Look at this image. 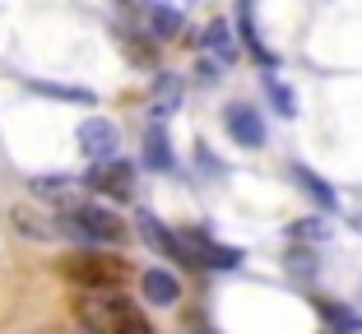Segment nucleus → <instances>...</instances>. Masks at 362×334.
<instances>
[{
  "label": "nucleus",
  "mask_w": 362,
  "mask_h": 334,
  "mask_svg": "<svg viewBox=\"0 0 362 334\" xmlns=\"http://www.w3.org/2000/svg\"><path fill=\"white\" fill-rule=\"evenodd\" d=\"M75 311L88 334H153L144 311L130 297H121V292H84Z\"/></svg>",
  "instance_id": "f257e3e1"
},
{
  "label": "nucleus",
  "mask_w": 362,
  "mask_h": 334,
  "mask_svg": "<svg viewBox=\"0 0 362 334\" xmlns=\"http://www.w3.org/2000/svg\"><path fill=\"white\" fill-rule=\"evenodd\" d=\"M56 232H65V237H75V241H88V246H117L126 237V223L103 205H75L61 214Z\"/></svg>",
  "instance_id": "f03ea898"
},
{
  "label": "nucleus",
  "mask_w": 362,
  "mask_h": 334,
  "mask_svg": "<svg viewBox=\"0 0 362 334\" xmlns=\"http://www.w3.org/2000/svg\"><path fill=\"white\" fill-rule=\"evenodd\" d=\"M65 279H75L84 292H117L126 283V260L103 256V251H75L61 260Z\"/></svg>",
  "instance_id": "7ed1b4c3"
},
{
  "label": "nucleus",
  "mask_w": 362,
  "mask_h": 334,
  "mask_svg": "<svg viewBox=\"0 0 362 334\" xmlns=\"http://www.w3.org/2000/svg\"><path fill=\"white\" fill-rule=\"evenodd\" d=\"M84 186L93 195H112V200H130L135 191V167L126 158H112V162H93L84 172Z\"/></svg>",
  "instance_id": "20e7f679"
},
{
  "label": "nucleus",
  "mask_w": 362,
  "mask_h": 334,
  "mask_svg": "<svg viewBox=\"0 0 362 334\" xmlns=\"http://www.w3.org/2000/svg\"><path fill=\"white\" fill-rule=\"evenodd\" d=\"M186 251H191V260L195 265H204V270H237L246 260V251H237V246H223V241H214L209 232H200V227H191L186 232Z\"/></svg>",
  "instance_id": "39448f33"
},
{
  "label": "nucleus",
  "mask_w": 362,
  "mask_h": 334,
  "mask_svg": "<svg viewBox=\"0 0 362 334\" xmlns=\"http://www.w3.org/2000/svg\"><path fill=\"white\" fill-rule=\"evenodd\" d=\"M223 126L242 149H265V117L251 102H228L223 107Z\"/></svg>",
  "instance_id": "423d86ee"
},
{
  "label": "nucleus",
  "mask_w": 362,
  "mask_h": 334,
  "mask_svg": "<svg viewBox=\"0 0 362 334\" xmlns=\"http://www.w3.org/2000/svg\"><path fill=\"white\" fill-rule=\"evenodd\" d=\"M79 149L93 162H112L117 149H121V130L107 117H88V121H79Z\"/></svg>",
  "instance_id": "0eeeda50"
},
{
  "label": "nucleus",
  "mask_w": 362,
  "mask_h": 334,
  "mask_svg": "<svg viewBox=\"0 0 362 334\" xmlns=\"http://www.w3.org/2000/svg\"><path fill=\"white\" fill-rule=\"evenodd\" d=\"M135 223H139V237L149 241L158 256H168V260H177V265H191V270H195V260H191V251H186V241H181L177 232H168V227H163L158 218L149 214V209H139Z\"/></svg>",
  "instance_id": "6e6552de"
},
{
  "label": "nucleus",
  "mask_w": 362,
  "mask_h": 334,
  "mask_svg": "<svg viewBox=\"0 0 362 334\" xmlns=\"http://www.w3.org/2000/svg\"><path fill=\"white\" fill-rule=\"evenodd\" d=\"M237 32H242L246 52L256 56L260 70H279V56L265 47V37H260V28H256V10H251V5H237Z\"/></svg>",
  "instance_id": "1a4fd4ad"
},
{
  "label": "nucleus",
  "mask_w": 362,
  "mask_h": 334,
  "mask_svg": "<svg viewBox=\"0 0 362 334\" xmlns=\"http://www.w3.org/2000/svg\"><path fill=\"white\" fill-rule=\"evenodd\" d=\"M139 292H144L153 306H177L181 302V279L168 274V270H144L139 274Z\"/></svg>",
  "instance_id": "9d476101"
},
{
  "label": "nucleus",
  "mask_w": 362,
  "mask_h": 334,
  "mask_svg": "<svg viewBox=\"0 0 362 334\" xmlns=\"http://www.w3.org/2000/svg\"><path fill=\"white\" fill-rule=\"evenodd\" d=\"M293 181H298L302 191H307L311 200H316V205L325 209V214H334V209H339V195H334V186L325 181V177H320V172H311L307 162H293Z\"/></svg>",
  "instance_id": "9b49d317"
},
{
  "label": "nucleus",
  "mask_w": 362,
  "mask_h": 334,
  "mask_svg": "<svg viewBox=\"0 0 362 334\" xmlns=\"http://www.w3.org/2000/svg\"><path fill=\"white\" fill-rule=\"evenodd\" d=\"M144 23H149V42H168V37H177V32L186 28V14H181L177 5H149V10H144Z\"/></svg>",
  "instance_id": "f8f14e48"
},
{
  "label": "nucleus",
  "mask_w": 362,
  "mask_h": 334,
  "mask_svg": "<svg viewBox=\"0 0 362 334\" xmlns=\"http://www.w3.org/2000/svg\"><path fill=\"white\" fill-rule=\"evenodd\" d=\"M311 306H316V316H320L325 325H330L334 334H362V321L353 316V306L330 302V297H311Z\"/></svg>",
  "instance_id": "ddd939ff"
},
{
  "label": "nucleus",
  "mask_w": 362,
  "mask_h": 334,
  "mask_svg": "<svg viewBox=\"0 0 362 334\" xmlns=\"http://www.w3.org/2000/svg\"><path fill=\"white\" fill-rule=\"evenodd\" d=\"M144 162H149L153 172H172V167H177L172 144H168V130H163V126H149V130H144Z\"/></svg>",
  "instance_id": "4468645a"
},
{
  "label": "nucleus",
  "mask_w": 362,
  "mask_h": 334,
  "mask_svg": "<svg viewBox=\"0 0 362 334\" xmlns=\"http://www.w3.org/2000/svg\"><path fill=\"white\" fill-rule=\"evenodd\" d=\"M181 102V79L177 75H158V84H153V126H158L163 117H172Z\"/></svg>",
  "instance_id": "2eb2a0df"
},
{
  "label": "nucleus",
  "mask_w": 362,
  "mask_h": 334,
  "mask_svg": "<svg viewBox=\"0 0 362 334\" xmlns=\"http://www.w3.org/2000/svg\"><path fill=\"white\" fill-rule=\"evenodd\" d=\"M33 93L42 97H61V102H79V107H93V93L88 88H75V84H47V79H28Z\"/></svg>",
  "instance_id": "dca6fc26"
},
{
  "label": "nucleus",
  "mask_w": 362,
  "mask_h": 334,
  "mask_svg": "<svg viewBox=\"0 0 362 334\" xmlns=\"http://www.w3.org/2000/svg\"><path fill=\"white\" fill-rule=\"evenodd\" d=\"M204 47H209L218 61H233V37H228V23L223 19H214L209 28H204Z\"/></svg>",
  "instance_id": "f3484780"
},
{
  "label": "nucleus",
  "mask_w": 362,
  "mask_h": 334,
  "mask_svg": "<svg viewBox=\"0 0 362 334\" xmlns=\"http://www.w3.org/2000/svg\"><path fill=\"white\" fill-rule=\"evenodd\" d=\"M265 93H269V102L279 107V117H298V97H293L288 84H279L274 75H265Z\"/></svg>",
  "instance_id": "a211bd4d"
},
{
  "label": "nucleus",
  "mask_w": 362,
  "mask_h": 334,
  "mask_svg": "<svg viewBox=\"0 0 362 334\" xmlns=\"http://www.w3.org/2000/svg\"><path fill=\"white\" fill-rule=\"evenodd\" d=\"M33 195H42V200H65V195H70V186H75V181H70V177H61V172H56V177H33Z\"/></svg>",
  "instance_id": "6ab92c4d"
},
{
  "label": "nucleus",
  "mask_w": 362,
  "mask_h": 334,
  "mask_svg": "<svg viewBox=\"0 0 362 334\" xmlns=\"http://www.w3.org/2000/svg\"><path fill=\"white\" fill-rule=\"evenodd\" d=\"M144 37H149V32H121V47H126L130 61L153 65V42H144Z\"/></svg>",
  "instance_id": "aec40b11"
},
{
  "label": "nucleus",
  "mask_w": 362,
  "mask_h": 334,
  "mask_svg": "<svg viewBox=\"0 0 362 334\" xmlns=\"http://www.w3.org/2000/svg\"><path fill=\"white\" fill-rule=\"evenodd\" d=\"M14 227H19V232H23V237H56V227H47L42 223V218H33L28 214V209H14Z\"/></svg>",
  "instance_id": "412c9836"
},
{
  "label": "nucleus",
  "mask_w": 362,
  "mask_h": 334,
  "mask_svg": "<svg viewBox=\"0 0 362 334\" xmlns=\"http://www.w3.org/2000/svg\"><path fill=\"white\" fill-rule=\"evenodd\" d=\"M195 79H200L204 88H214L223 75H218V65H214V61H200V65H195Z\"/></svg>",
  "instance_id": "4be33fe9"
},
{
  "label": "nucleus",
  "mask_w": 362,
  "mask_h": 334,
  "mask_svg": "<svg viewBox=\"0 0 362 334\" xmlns=\"http://www.w3.org/2000/svg\"><path fill=\"white\" fill-rule=\"evenodd\" d=\"M288 270L293 274H311L316 270V265H311V251H293V256H288Z\"/></svg>",
  "instance_id": "5701e85b"
}]
</instances>
